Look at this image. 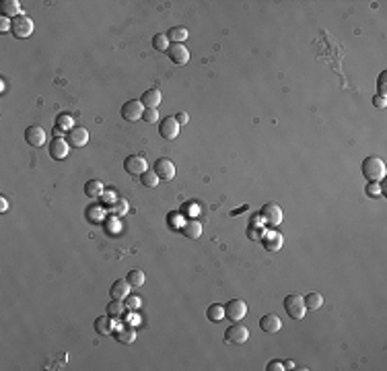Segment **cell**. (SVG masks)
Here are the masks:
<instances>
[{"label": "cell", "instance_id": "obj_29", "mask_svg": "<svg viewBox=\"0 0 387 371\" xmlns=\"http://www.w3.org/2000/svg\"><path fill=\"white\" fill-rule=\"evenodd\" d=\"M140 180H142V186H146V188H157L159 186V176L155 173V169H146L140 176Z\"/></svg>", "mask_w": 387, "mask_h": 371}, {"label": "cell", "instance_id": "obj_6", "mask_svg": "<svg viewBox=\"0 0 387 371\" xmlns=\"http://www.w3.org/2000/svg\"><path fill=\"white\" fill-rule=\"evenodd\" d=\"M225 316L233 322H241L247 316V303H245L243 299H231L225 305Z\"/></svg>", "mask_w": 387, "mask_h": 371}, {"label": "cell", "instance_id": "obj_40", "mask_svg": "<svg viewBox=\"0 0 387 371\" xmlns=\"http://www.w3.org/2000/svg\"><path fill=\"white\" fill-rule=\"evenodd\" d=\"M175 120H177V124H179V126H183V124L190 122V118H187V113H185V111H179L177 115H175Z\"/></svg>", "mask_w": 387, "mask_h": 371}, {"label": "cell", "instance_id": "obj_32", "mask_svg": "<svg viewBox=\"0 0 387 371\" xmlns=\"http://www.w3.org/2000/svg\"><path fill=\"white\" fill-rule=\"evenodd\" d=\"M111 213H113L115 217L126 215V213H128V202H126V200H118V202H113V204H111Z\"/></svg>", "mask_w": 387, "mask_h": 371}, {"label": "cell", "instance_id": "obj_15", "mask_svg": "<svg viewBox=\"0 0 387 371\" xmlns=\"http://www.w3.org/2000/svg\"><path fill=\"white\" fill-rule=\"evenodd\" d=\"M89 143V130L83 128V126H74L72 130H68V145L72 147H85Z\"/></svg>", "mask_w": 387, "mask_h": 371}, {"label": "cell", "instance_id": "obj_21", "mask_svg": "<svg viewBox=\"0 0 387 371\" xmlns=\"http://www.w3.org/2000/svg\"><path fill=\"white\" fill-rule=\"evenodd\" d=\"M19 15H23V13H21L19 0H4V2H2V17H6V19L13 21V19L19 17Z\"/></svg>", "mask_w": 387, "mask_h": 371}, {"label": "cell", "instance_id": "obj_23", "mask_svg": "<svg viewBox=\"0 0 387 371\" xmlns=\"http://www.w3.org/2000/svg\"><path fill=\"white\" fill-rule=\"evenodd\" d=\"M85 194L89 196V198H99V196L103 194V184L99 182V180H89L87 184H85Z\"/></svg>", "mask_w": 387, "mask_h": 371}, {"label": "cell", "instance_id": "obj_38", "mask_svg": "<svg viewBox=\"0 0 387 371\" xmlns=\"http://www.w3.org/2000/svg\"><path fill=\"white\" fill-rule=\"evenodd\" d=\"M6 31H10V19L2 17L0 19V33H6Z\"/></svg>", "mask_w": 387, "mask_h": 371}, {"label": "cell", "instance_id": "obj_1", "mask_svg": "<svg viewBox=\"0 0 387 371\" xmlns=\"http://www.w3.org/2000/svg\"><path fill=\"white\" fill-rule=\"evenodd\" d=\"M362 176L369 182H381L385 178V161L381 157H367L362 161Z\"/></svg>", "mask_w": 387, "mask_h": 371}, {"label": "cell", "instance_id": "obj_3", "mask_svg": "<svg viewBox=\"0 0 387 371\" xmlns=\"http://www.w3.org/2000/svg\"><path fill=\"white\" fill-rule=\"evenodd\" d=\"M10 33H13V37H17V39L29 37L31 33H33V21H31V17H27V15L15 17L13 21H10Z\"/></svg>", "mask_w": 387, "mask_h": 371}, {"label": "cell", "instance_id": "obj_25", "mask_svg": "<svg viewBox=\"0 0 387 371\" xmlns=\"http://www.w3.org/2000/svg\"><path fill=\"white\" fill-rule=\"evenodd\" d=\"M206 316H208V320L210 322H214V324H218V322H222L225 320V307L222 305H210L208 309H206Z\"/></svg>", "mask_w": 387, "mask_h": 371}, {"label": "cell", "instance_id": "obj_34", "mask_svg": "<svg viewBox=\"0 0 387 371\" xmlns=\"http://www.w3.org/2000/svg\"><path fill=\"white\" fill-rule=\"evenodd\" d=\"M126 299H128V303H126V305H128V309H134V311H136L140 305H142V299L136 297V295H128Z\"/></svg>", "mask_w": 387, "mask_h": 371}, {"label": "cell", "instance_id": "obj_42", "mask_svg": "<svg viewBox=\"0 0 387 371\" xmlns=\"http://www.w3.org/2000/svg\"><path fill=\"white\" fill-rule=\"evenodd\" d=\"M6 208H8V200L4 196H0V213H6Z\"/></svg>", "mask_w": 387, "mask_h": 371}, {"label": "cell", "instance_id": "obj_30", "mask_svg": "<svg viewBox=\"0 0 387 371\" xmlns=\"http://www.w3.org/2000/svg\"><path fill=\"white\" fill-rule=\"evenodd\" d=\"M124 309H126V305L122 303V301L113 299V301H109V305H107V316L113 318V320H115V318H122Z\"/></svg>", "mask_w": 387, "mask_h": 371}, {"label": "cell", "instance_id": "obj_4", "mask_svg": "<svg viewBox=\"0 0 387 371\" xmlns=\"http://www.w3.org/2000/svg\"><path fill=\"white\" fill-rule=\"evenodd\" d=\"M262 219L264 223L270 225V227H278L280 223H282V208H280L276 202H266L262 206Z\"/></svg>", "mask_w": 387, "mask_h": 371}, {"label": "cell", "instance_id": "obj_44", "mask_svg": "<svg viewBox=\"0 0 387 371\" xmlns=\"http://www.w3.org/2000/svg\"><path fill=\"white\" fill-rule=\"evenodd\" d=\"M101 196H103V200H105V202L113 204V194H109V192H107V194H101Z\"/></svg>", "mask_w": 387, "mask_h": 371}, {"label": "cell", "instance_id": "obj_24", "mask_svg": "<svg viewBox=\"0 0 387 371\" xmlns=\"http://www.w3.org/2000/svg\"><path fill=\"white\" fill-rule=\"evenodd\" d=\"M187 36H190V33H187L185 27H171L167 31V37H169L171 43H183L187 39Z\"/></svg>", "mask_w": 387, "mask_h": 371}, {"label": "cell", "instance_id": "obj_26", "mask_svg": "<svg viewBox=\"0 0 387 371\" xmlns=\"http://www.w3.org/2000/svg\"><path fill=\"white\" fill-rule=\"evenodd\" d=\"M126 278H128V283H130V287H144V283H146L144 272H142V270H138V268L130 270Z\"/></svg>", "mask_w": 387, "mask_h": 371}, {"label": "cell", "instance_id": "obj_33", "mask_svg": "<svg viewBox=\"0 0 387 371\" xmlns=\"http://www.w3.org/2000/svg\"><path fill=\"white\" fill-rule=\"evenodd\" d=\"M142 118H144V122H146V124H155V122L159 120V111H157L155 108H144Z\"/></svg>", "mask_w": 387, "mask_h": 371}, {"label": "cell", "instance_id": "obj_36", "mask_svg": "<svg viewBox=\"0 0 387 371\" xmlns=\"http://www.w3.org/2000/svg\"><path fill=\"white\" fill-rule=\"evenodd\" d=\"M373 106H375V108H381V110H383V108L387 106V99H385L383 95H375V97H373Z\"/></svg>", "mask_w": 387, "mask_h": 371}, {"label": "cell", "instance_id": "obj_8", "mask_svg": "<svg viewBox=\"0 0 387 371\" xmlns=\"http://www.w3.org/2000/svg\"><path fill=\"white\" fill-rule=\"evenodd\" d=\"M225 334H227L225 342H231V344H243V342H247V338H249V330L245 328L243 324H239V322L233 324Z\"/></svg>", "mask_w": 387, "mask_h": 371}, {"label": "cell", "instance_id": "obj_13", "mask_svg": "<svg viewBox=\"0 0 387 371\" xmlns=\"http://www.w3.org/2000/svg\"><path fill=\"white\" fill-rule=\"evenodd\" d=\"M25 141L31 147L39 148V147L45 145V141H48V134H45V130L41 128V126H29V128L25 130Z\"/></svg>", "mask_w": 387, "mask_h": 371}, {"label": "cell", "instance_id": "obj_35", "mask_svg": "<svg viewBox=\"0 0 387 371\" xmlns=\"http://www.w3.org/2000/svg\"><path fill=\"white\" fill-rule=\"evenodd\" d=\"M385 78H387V73H381V74H379V95H383V97H385V93H387Z\"/></svg>", "mask_w": 387, "mask_h": 371}, {"label": "cell", "instance_id": "obj_9", "mask_svg": "<svg viewBox=\"0 0 387 371\" xmlns=\"http://www.w3.org/2000/svg\"><path fill=\"white\" fill-rule=\"evenodd\" d=\"M175 165H173V161L171 159H167V157H161V159H157L155 161V173L159 176V180H165V182H171L173 178H175Z\"/></svg>", "mask_w": 387, "mask_h": 371}, {"label": "cell", "instance_id": "obj_16", "mask_svg": "<svg viewBox=\"0 0 387 371\" xmlns=\"http://www.w3.org/2000/svg\"><path fill=\"white\" fill-rule=\"evenodd\" d=\"M48 148H50V157L56 161H62L68 157V141H64V138H54Z\"/></svg>", "mask_w": 387, "mask_h": 371}, {"label": "cell", "instance_id": "obj_12", "mask_svg": "<svg viewBox=\"0 0 387 371\" xmlns=\"http://www.w3.org/2000/svg\"><path fill=\"white\" fill-rule=\"evenodd\" d=\"M262 246L268 252H280L284 246V237L278 231H266V233H262Z\"/></svg>", "mask_w": 387, "mask_h": 371}, {"label": "cell", "instance_id": "obj_22", "mask_svg": "<svg viewBox=\"0 0 387 371\" xmlns=\"http://www.w3.org/2000/svg\"><path fill=\"white\" fill-rule=\"evenodd\" d=\"M113 336H115V340H118L120 344H132L136 340V330L132 326H126V328H120Z\"/></svg>", "mask_w": 387, "mask_h": 371}, {"label": "cell", "instance_id": "obj_17", "mask_svg": "<svg viewBox=\"0 0 387 371\" xmlns=\"http://www.w3.org/2000/svg\"><path fill=\"white\" fill-rule=\"evenodd\" d=\"M109 295H111V299L124 301L128 295H130V283H128V278H118V281L111 285Z\"/></svg>", "mask_w": 387, "mask_h": 371}, {"label": "cell", "instance_id": "obj_39", "mask_svg": "<svg viewBox=\"0 0 387 371\" xmlns=\"http://www.w3.org/2000/svg\"><path fill=\"white\" fill-rule=\"evenodd\" d=\"M379 192H381V190H379L377 182H371V184H369V188H367V194H369V196H377Z\"/></svg>", "mask_w": 387, "mask_h": 371}, {"label": "cell", "instance_id": "obj_2", "mask_svg": "<svg viewBox=\"0 0 387 371\" xmlns=\"http://www.w3.org/2000/svg\"><path fill=\"white\" fill-rule=\"evenodd\" d=\"M284 309H286V314H288L292 320H303V318H305V314H307L305 297H303V295H299V293L286 295V299H284Z\"/></svg>", "mask_w": 387, "mask_h": 371}, {"label": "cell", "instance_id": "obj_19", "mask_svg": "<svg viewBox=\"0 0 387 371\" xmlns=\"http://www.w3.org/2000/svg\"><path fill=\"white\" fill-rule=\"evenodd\" d=\"M181 233L185 237H190V239H198L202 235V223L196 221V219H187V221L183 223V227H181Z\"/></svg>", "mask_w": 387, "mask_h": 371}, {"label": "cell", "instance_id": "obj_31", "mask_svg": "<svg viewBox=\"0 0 387 371\" xmlns=\"http://www.w3.org/2000/svg\"><path fill=\"white\" fill-rule=\"evenodd\" d=\"M56 126H58V128H62V130H72L74 128V120H72V115H70V113H60V115H58V118H56Z\"/></svg>", "mask_w": 387, "mask_h": 371}, {"label": "cell", "instance_id": "obj_11", "mask_svg": "<svg viewBox=\"0 0 387 371\" xmlns=\"http://www.w3.org/2000/svg\"><path fill=\"white\" fill-rule=\"evenodd\" d=\"M167 54L171 58V62L177 64V66H183V64L190 62V50H187L183 43H171Z\"/></svg>", "mask_w": 387, "mask_h": 371}, {"label": "cell", "instance_id": "obj_37", "mask_svg": "<svg viewBox=\"0 0 387 371\" xmlns=\"http://www.w3.org/2000/svg\"><path fill=\"white\" fill-rule=\"evenodd\" d=\"M266 369H268V371H282V369H284V363H280V361H270Z\"/></svg>", "mask_w": 387, "mask_h": 371}, {"label": "cell", "instance_id": "obj_7", "mask_svg": "<svg viewBox=\"0 0 387 371\" xmlns=\"http://www.w3.org/2000/svg\"><path fill=\"white\" fill-rule=\"evenodd\" d=\"M124 169L130 173V176H142L148 169V163L142 155H128L124 161Z\"/></svg>", "mask_w": 387, "mask_h": 371}, {"label": "cell", "instance_id": "obj_20", "mask_svg": "<svg viewBox=\"0 0 387 371\" xmlns=\"http://www.w3.org/2000/svg\"><path fill=\"white\" fill-rule=\"evenodd\" d=\"M95 332L101 336H109L113 334V318L109 316H101L95 320Z\"/></svg>", "mask_w": 387, "mask_h": 371}, {"label": "cell", "instance_id": "obj_14", "mask_svg": "<svg viewBox=\"0 0 387 371\" xmlns=\"http://www.w3.org/2000/svg\"><path fill=\"white\" fill-rule=\"evenodd\" d=\"M260 328H262L264 334H276V332H280V328H282V322H280L278 314H266L260 320Z\"/></svg>", "mask_w": 387, "mask_h": 371}, {"label": "cell", "instance_id": "obj_10", "mask_svg": "<svg viewBox=\"0 0 387 371\" xmlns=\"http://www.w3.org/2000/svg\"><path fill=\"white\" fill-rule=\"evenodd\" d=\"M159 132L163 138H167V141H175V138L179 136V124L175 120V115H167V118L161 120Z\"/></svg>", "mask_w": 387, "mask_h": 371}, {"label": "cell", "instance_id": "obj_28", "mask_svg": "<svg viewBox=\"0 0 387 371\" xmlns=\"http://www.w3.org/2000/svg\"><path fill=\"white\" fill-rule=\"evenodd\" d=\"M305 305H307V309H319L323 305V295L321 293H309L307 297H305Z\"/></svg>", "mask_w": 387, "mask_h": 371}, {"label": "cell", "instance_id": "obj_41", "mask_svg": "<svg viewBox=\"0 0 387 371\" xmlns=\"http://www.w3.org/2000/svg\"><path fill=\"white\" fill-rule=\"evenodd\" d=\"M249 237H251V239H260V237H262V229H257V227L251 225V227H249Z\"/></svg>", "mask_w": 387, "mask_h": 371}, {"label": "cell", "instance_id": "obj_43", "mask_svg": "<svg viewBox=\"0 0 387 371\" xmlns=\"http://www.w3.org/2000/svg\"><path fill=\"white\" fill-rule=\"evenodd\" d=\"M54 136H56V138H64V130L56 126V128H54Z\"/></svg>", "mask_w": 387, "mask_h": 371}, {"label": "cell", "instance_id": "obj_18", "mask_svg": "<svg viewBox=\"0 0 387 371\" xmlns=\"http://www.w3.org/2000/svg\"><path fill=\"white\" fill-rule=\"evenodd\" d=\"M140 101H142L144 108H155L157 110L161 106V101H163V93L159 89L152 87V89H148V91L142 93V99H140Z\"/></svg>", "mask_w": 387, "mask_h": 371}, {"label": "cell", "instance_id": "obj_5", "mask_svg": "<svg viewBox=\"0 0 387 371\" xmlns=\"http://www.w3.org/2000/svg\"><path fill=\"white\" fill-rule=\"evenodd\" d=\"M142 113H144V106H142V101H138V99H130L122 106V118L128 122L142 120Z\"/></svg>", "mask_w": 387, "mask_h": 371}, {"label": "cell", "instance_id": "obj_27", "mask_svg": "<svg viewBox=\"0 0 387 371\" xmlns=\"http://www.w3.org/2000/svg\"><path fill=\"white\" fill-rule=\"evenodd\" d=\"M169 37L167 33H157L155 37H152V48H155L157 52H167L169 50Z\"/></svg>", "mask_w": 387, "mask_h": 371}]
</instances>
